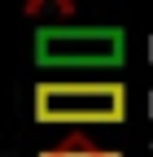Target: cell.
I'll use <instances>...</instances> for the list:
<instances>
[{"label": "cell", "mask_w": 153, "mask_h": 157, "mask_svg": "<svg viewBox=\"0 0 153 157\" xmlns=\"http://www.w3.org/2000/svg\"><path fill=\"white\" fill-rule=\"evenodd\" d=\"M31 101L40 127H74L79 135L88 127H123L131 109L127 83L118 78H44L35 83Z\"/></svg>", "instance_id": "cell-1"}, {"label": "cell", "mask_w": 153, "mask_h": 157, "mask_svg": "<svg viewBox=\"0 0 153 157\" xmlns=\"http://www.w3.org/2000/svg\"><path fill=\"white\" fill-rule=\"evenodd\" d=\"M127 35L118 26H88V31H40L35 35V57L40 66H57V70H109L123 61Z\"/></svg>", "instance_id": "cell-2"}, {"label": "cell", "mask_w": 153, "mask_h": 157, "mask_svg": "<svg viewBox=\"0 0 153 157\" xmlns=\"http://www.w3.org/2000/svg\"><path fill=\"white\" fill-rule=\"evenodd\" d=\"M44 157H118V153H109L105 144L88 140V135H70V140H61L57 148H48Z\"/></svg>", "instance_id": "cell-3"}]
</instances>
